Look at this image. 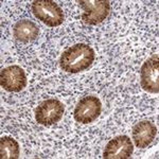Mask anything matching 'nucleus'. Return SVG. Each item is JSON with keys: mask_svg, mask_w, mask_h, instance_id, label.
<instances>
[{"mask_svg": "<svg viewBox=\"0 0 159 159\" xmlns=\"http://www.w3.org/2000/svg\"><path fill=\"white\" fill-rule=\"evenodd\" d=\"M32 12L38 20L49 27H58L64 21V13L61 7L52 0H35Z\"/></svg>", "mask_w": 159, "mask_h": 159, "instance_id": "2", "label": "nucleus"}, {"mask_svg": "<svg viewBox=\"0 0 159 159\" xmlns=\"http://www.w3.org/2000/svg\"><path fill=\"white\" fill-rule=\"evenodd\" d=\"M140 84L145 91L159 92V56L154 54L143 63L140 70Z\"/></svg>", "mask_w": 159, "mask_h": 159, "instance_id": "6", "label": "nucleus"}, {"mask_svg": "<svg viewBox=\"0 0 159 159\" xmlns=\"http://www.w3.org/2000/svg\"><path fill=\"white\" fill-rule=\"evenodd\" d=\"M102 111V104L99 98L94 96H87L80 100L73 111L75 121L82 124L94 122Z\"/></svg>", "mask_w": 159, "mask_h": 159, "instance_id": "5", "label": "nucleus"}, {"mask_svg": "<svg viewBox=\"0 0 159 159\" xmlns=\"http://www.w3.org/2000/svg\"><path fill=\"white\" fill-rule=\"evenodd\" d=\"M157 135V127L151 121H141L133 127V140L139 148L148 147Z\"/></svg>", "mask_w": 159, "mask_h": 159, "instance_id": "9", "label": "nucleus"}, {"mask_svg": "<svg viewBox=\"0 0 159 159\" xmlns=\"http://www.w3.org/2000/svg\"><path fill=\"white\" fill-rule=\"evenodd\" d=\"M13 34L17 40L21 43H29L36 39L38 36L37 25L31 20H20L16 22L13 29Z\"/></svg>", "mask_w": 159, "mask_h": 159, "instance_id": "10", "label": "nucleus"}, {"mask_svg": "<svg viewBox=\"0 0 159 159\" xmlns=\"http://www.w3.org/2000/svg\"><path fill=\"white\" fill-rule=\"evenodd\" d=\"M79 4L84 10L82 19L85 24L96 25L103 22L110 12L108 0H80Z\"/></svg>", "mask_w": 159, "mask_h": 159, "instance_id": "3", "label": "nucleus"}, {"mask_svg": "<svg viewBox=\"0 0 159 159\" xmlns=\"http://www.w3.org/2000/svg\"><path fill=\"white\" fill-rule=\"evenodd\" d=\"M19 144L12 137H1L0 139V157L2 159H17L19 158Z\"/></svg>", "mask_w": 159, "mask_h": 159, "instance_id": "11", "label": "nucleus"}, {"mask_svg": "<svg viewBox=\"0 0 159 159\" xmlns=\"http://www.w3.org/2000/svg\"><path fill=\"white\" fill-rule=\"evenodd\" d=\"M0 83L4 90L18 92L27 86V75L20 66L12 65L1 70Z\"/></svg>", "mask_w": 159, "mask_h": 159, "instance_id": "7", "label": "nucleus"}, {"mask_svg": "<svg viewBox=\"0 0 159 159\" xmlns=\"http://www.w3.org/2000/svg\"><path fill=\"white\" fill-rule=\"evenodd\" d=\"M134 145L129 137L118 136L109 141L103 152L104 159H127L133 155Z\"/></svg>", "mask_w": 159, "mask_h": 159, "instance_id": "8", "label": "nucleus"}, {"mask_svg": "<svg viewBox=\"0 0 159 159\" xmlns=\"http://www.w3.org/2000/svg\"><path fill=\"white\" fill-rule=\"evenodd\" d=\"M65 107L56 99H48L42 102L35 110V119L37 123L45 126L56 124L63 118Z\"/></svg>", "mask_w": 159, "mask_h": 159, "instance_id": "4", "label": "nucleus"}, {"mask_svg": "<svg viewBox=\"0 0 159 159\" xmlns=\"http://www.w3.org/2000/svg\"><path fill=\"white\" fill-rule=\"evenodd\" d=\"M96 57L93 49L86 43H76L63 52L61 68L68 73H79L88 69Z\"/></svg>", "mask_w": 159, "mask_h": 159, "instance_id": "1", "label": "nucleus"}]
</instances>
